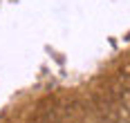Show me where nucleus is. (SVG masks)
Wrapping results in <instances>:
<instances>
[]
</instances>
